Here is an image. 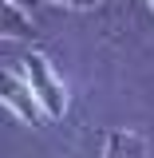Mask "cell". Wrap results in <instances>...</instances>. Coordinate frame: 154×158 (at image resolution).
<instances>
[{
  "label": "cell",
  "instance_id": "cell-1",
  "mask_svg": "<svg viewBox=\"0 0 154 158\" xmlns=\"http://www.w3.org/2000/svg\"><path fill=\"white\" fill-rule=\"evenodd\" d=\"M20 63H24V79H28V87L36 91L40 107H44V115H48V118H63V111H67V87H63V83H59V75L52 71L48 56L28 52Z\"/></svg>",
  "mask_w": 154,
  "mask_h": 158
},
{
  "label": "cell",
  "instance_id": "cell-2",
  "mask_svg": "<svg viewBox=\"0 0 154 158\" xmlns=\"http://www.w3.org/2000/svg\"><path fill=\"white\" fill-rule=\"evenodd\" d=\"M0 99H4V107L16 118H24L28 127H40V123L48 118L44 107H40V99H36V91H32L28 79L16 75V71H4V79H0Z\"/></svg>",
  "mask_w": 154,
  "mask_h": 158
},
{
  "label": "cell",
  "instance_id": "cell-3",
  "mask_svg": "<svg viewBox=\"0 0 154 158\" xmlns=\"http://www.w3.org/2000/svg\"><path fill=\"white\" fill-rule=\"evenodd\" d=\"M103 158H146V142L135 131H107V142H103Z\"/></svg>",
  "mask_w": 154,
  "mask_h": 158
},
{
  "label": "cell",
  "instance_id": "cell-4",
  "mask_svg": "<svg viewBox=\"0 0 154 158\" xmlns=\"http://www.w3.org/2000/svg\"><path fill=\"white\" fill-rule=\"evenodd\" d=\"M0 32H4L8 40H32L36 36V24H32V16H28V8L4 0V4H0Z\"/></svg>",
  "mask_w": 154,
  "mask_h": 158
},
{
  "label": "cell",
  "instance_id": "cell-5",
  "mask_svg": "<svg viewBox=\"0 0 154 158\" xmlns=\"http://www.w3.org/2000/svg\"><path fill=\"white\" fill-rule=\"evenodd\" d=\"M52 4H63V8H95L99 0H52Z\"/></svg>",
  "mask_w": 154,
  "mask_h": 158
},
{
  "label": "cell",
  "instance_id": "cell-6",
  "mask_svg": "<svg viewBox=\"0 0 154 158\" xmlns=\"http://www.w3.org/2000/svg\"><path fill=\"white\" fill-rule=\"evenodd\" d=\"M12 4H20V8H28V4H36V0H12Z\"/></svg>",
  "mask_w": 154,
  "mask_h": 158
},
{
  "label": "cell",
  "instance_id": "cell-7",
  "mask_svg": "<svg viewBox=\"0 0 154 158\" xmlns=\"http://www.w3.org/2000/svg\"><path fill=\"white\" fill-rule=\"evenodd\" d=\"M146 4H150V8H154V0H146Z\"/></svg>",
  "mask_w": 154,
  "mask_h": 158
}]
</instances>
